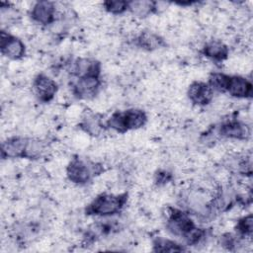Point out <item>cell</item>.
<instances>
[{
	"label": "cell",
	"instance_id": "obj_7",
	"mask_svg": "<svg viewBox=\"0 0 253 253\" xmlns=\"http://www.w3.org/2000/svg\"><path fill=\"white\" fill-rule=\"evenodd\" d=\"M188 97L194 104L206 105L212 100L213 90L209 84L196 81L189 86Z\"/></svg>",
	"mask_w": 253,
	"mask_h": 253
},
{
	"label": "cell",
	"instance_id": "obj_16",
	"mask_svg": "<svg viewBox=\"0 0 253 253\" xmlns=\"http://www.w3.org/2000/svg\"><path fill=\"white\" fill-rule=\"evenodd\" d=\"M137 41H138V44L142 46V48L149 49V50L158 48L160 45H162V40L158 36L148 32L141 34L138 37Z\"/></svg>",
	"mask_w": 253,
	"mask_h": 253
},
{
	"label": "cell",
	"instance_id": "obj_9",
	"mask_svg": "<svg viewBox=\"0 0 253 253\" xmlns=\"http://www.w3.org/2000/svg\"><path fill=\"white\" fill-rule=\"evenodd\" d=\"M226 92L237 98H248L252 95L251 82L241 76H229Z\"/></svg>",
	"mask_w": 253,
	"mask_h": 253
},
{
	"label": "cell",
	"instance_id": "obj_18",
	"mask_svg": "<svg viewBox=\"0 0 253 253\" xmlns=\"http://www.w3.org/2000/svg\"><path fill=\"white\" fill-rule=\"evenodd\" d=\"M44 151L43 143L39 139H28L27 148L25 152V157L37 158L42 154Z\"/></svg>",
	"mask_w": 253,
	"mask_h": 253
},
{
	"label": "cell",
	"instance_id": "obj_3",
	"mask_svg": "<svg viewBox=\"0 0 253 253\" xmlns=\"http://www.w3.org/2000/svg\"><path fill=\"white\" fill-rule=\"evenodd\" d=\"M95 166H91L81 159H73L66 168V175L68 179L75 184H85L89 182L95 173Z\"/></svg>",
	"mask_w": 253,
	"mask_h": 253
},
{
	"label": "cell",
	"instance_id": "obj_19",
	"mask_svg": "<svg viewBox=\"0 0 253 253\" xmlns=\"http://www.w3.org/2000/svg\"><path fill=\"white\" fill-rule=\"evenodd\" d=\"M154 248L156 251L161 252H176V251H182L184 250L183 247L179 246V244L175 243L174 241L168 240V239H158L154 243Z\"/></svg>",
	"mask_w": 253,
	"mask_h": 253
},
{
	"label": "cell",
	"instance_id": "obj_20",
	"mask_svg": "<svg viewBox=\"0 0 253 253\" xmlns=\"http://www.w3.org/2000/svg\"><path fill=\"white\" fill-rule=\"evenodd\" d=\"M105 9L114 15L122 14L128 8V2L126 1H119V0H114V1H107L103 3Z\"/></svg>",
	"mask_w": 253,
	"mask_h": 253
},
{
	"label": "cell",
	"instance_id": "obj_13",
	"mask_svg": "<svg viewBox=\"0 0 253 253\" xmlns=\"http://www.w3.org/2000/svg\"><path fill=\"white\" fill-rule=\"evenodd\" d=\"M228 53L227 46L217 40H212L204 46V54L214 60H222L226 58Z\"/></svg>",
	"mask_w": 253,
	"mask_h": 253
},
{
	"label": "cell",
	"instance_id": "obj_2",
	"mask_svg": "<svg viewBox=\"0 0 253 253\" xmlns=\"http://www.w3.org/2000/svg\"><path fill=\"white\" fill-rule=\"evenodd\" d=\"M126 196L114 194H101L96 197L88 207V212L95 215H112L119 212L125 205Z\"/></svg>",
	"mask_w": 253,
	"mask_h": 253
},
{
	"label": "cell",
	"instance_id": "obj_21",
	"mask_svg": "<svg viewBox=\"0 0 253 253\" xmlns=\"http://www.w3.org/2000/svg\"><path fill=\"white\" fill-rule=\"evenodd\" d=\"M252 223H253L252 215L248 214L239 220L237 224V229L244 236L250 237L252 234Z\"/></svg>",
	"mask_w": 253,
	"mask_h": 253
},
{
	"label": "cell",
	"instance_id": "obj_5",
	"mask_svg": "<svg viewBox=\"0 0 253 253\" xmlns=\"http://www.w3.org/2000/svg\"><path fill=\"white\" fill-rule=\"evenodd\" d=\"M55 6L52 2L41 1L33 5L31 9V17L34 22L41 25L51 24L54 21Z\"/></svg>",
	"mask_w": 253,
	"mask_h": 253
},
{
	"label": "cell",
	"instance_id": "obj_11",
	"mask_svg": "<svg viewBox=\"0 0 253 253\" xmlns=\"http://www.w3.org/2000/svg\"><path fill=\"white\" fill-rule=\"evenodd\" d=\"M71 70L75 75L78 76V78L98 76L100 73V66L97 61L90 58H79L74 61Z\"/></svg>",
	"mask_w": 253,
	"mask_h": 253
},
{
	"label": "cell",
	"instance_id": "obj_12",
	"mask_svg": "<svg viewBox=\"0 0 253 253\" xmlns=\"http://www.w3.org/2000/svg\"><path fill=\"white\" fill-rule=\"evenodd\" d=\"M99 85L100 81L98 76L82 77L78 78V81L74 86V91L78 96L88 99L96 94Z\"/></svg>",
	"mask_w": 253,
	"mask_h": 253
},
{
	"label": "cell",
	"instance_id": "obj_4",
	"mask_svg": "<svg viewBox=\"0 0 253 253\" xmlns=\"http://www.w3.org/2000/svg\"><path fill=\"white\" fill-rule=\"evenodd\" d=\"M1 51L2 54L11 59H19L25 54V44L23 42L4 31L1 32Z\"/></svg>",
	"mask_w": 253,
	"mask_h": 253
},
{
	"label": "cell",
	"instance_id": "obj_8",
	"mask_svg": "<svg viewBox=\"0 0 253 253\" xmlns=\"http://www.w3.org/2000/svg\"><path fill=\"white\" fill-rule=\"evenodd\" d=\"M28 138L21 136L10 137L2 143V156L9 158L25 157Z\"/></svg>",
	"mask_w": 253,
	"mask_h": 253
},
{
	"label": "cell",
	"instance_id": "obj_6",
	"mask_svg": "<svg viewBox=\"0 0 253 253\" xmlns=\"http://www.w3.org/2000/svg\"><path fill=\"white\" fill-rule=\"evenodd\" d=\"M34 92L42 101L51 100L57 91L56 83L46 75L41 74L36 77L33 83Z\"/></svg>",
	"mask_w": 253,
	"mask_h": 253
},
{
	"label": "cell",
	"instance_id": "obj_10",
	"mask_svg": "<svg viewBox=\"0 0 253 253\" xmlns=\"http://www.w3.org/2000/svg\"><path fill=\"white\" fill-rule=\"evenodd\" d=\"M220 133L227 138L246 139L250 135V128L242 122H228L221 126Z\"/></svg>",
	"mask_w": 253,
	"mask_h": 253
},
{
	"label": "cell",
	"instance_id": "obj_14",
	"mask_svg": "<svg viewBox=\"0 0 253 253\" xmlns=\"http://www.w3.org/2000/svg\"><path fill=\"white\" fill-rule=\"evenodd\" d=\"M128 9L134 16L144 18L155 9V3L150 1H132L128 3Z\"/></svg>",
	"mask_w": 253,
	"mask_h": 253
},
{
	"label": "cell",
	"instance_id": "obj_15",
	"mask_svg": "<svg viewBox=\"0 0 253 253\" xmlns=\"http://www.w3.org/2000/svg\"><path fill=\"white\" fill-rule=\"evenodd\" d=\"M82 126L85 132L93 136L99 135L103 130V126L100 120L93 114H89L87 117L83 119Z\"/></svg>",
	"mask_w": 253,
	"mask_h": 253
},
{
	"label": "cell",
	"instance_id": "obj_1",
	"mask_svg": "<svg viewBox=\"0 0 253 253\" xmlns=\"http://www.w3.org/2000/svg\"><path fill=\"white\" fill-rule=\"evenodd\" d=\"M146 115L138 109H130L125 112L114 114L108 121L110 127L118 131H126L129 129H137L146 123Z\"/></svg>",
	"mask_w": 253,
	"mask_h": 253
},
{
	"label": "cell",
	"instance_id": "obj_17",
	"mask_svg": "<svg viewBox=\"0 0 253 253\" xmlns=\"http://www.w3.org/2000/svg\"><path fill=\"white\" fill-rule=\"evenodd\" d=\"M228 80H229L228 75L219 73V72H213L211 74L209 78V85L212 90L224 92L226 91Z\"/></svg>",
	"mask_w": 253,
	"mask_h": 253
}]
</instances>
